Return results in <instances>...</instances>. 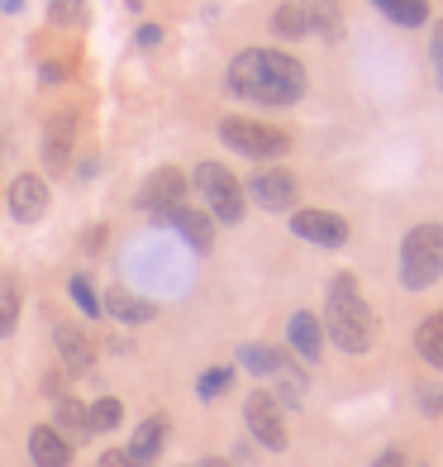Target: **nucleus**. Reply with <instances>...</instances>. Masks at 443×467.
I'll list each match as a JSON object with an SVG mask.
<instances>
[{"instance_id": "nucleus-1", "label": "nucleus", "mask_w": 443, "mask_h": 467, "mask_svg": "<svg viewBox=\"0 0 443 467\" xmlns=\"http://www.w3.org/2000/svg\"><path fill=\"white\" fill-rule=\"evenodd\" d=\"M224 87L229 96L252 100V105H295L305 96L310 77L301 67V57H291L282 48H243L229 62Z\"/></svg>"}, {"instance_id": "nucleus-2", "label": "nucleus", "mask_w": 443, "mask_h": 467, "mask_svg": "<svg viewBox=\"0 0 443 467\" xmlns=\"http://www.w3.org/2000/svg\"><path fill=\"white\" fill-rule=\"evenodd\" d=\"M334 344H339L344 353H367L372 338H376V315L372 306L363 301V291H357V282L348 277V272H339V277L329 282V296H325V325H320Z\"/></svg>"}, {"instance_id": "nucleus-3", "label": "nucleus", "mask_w": 443, "mask_h": 467, "mask_svg": "<svg viewBox=\"0 0 443 467\" xmlns=\"http://www.w3.org/2000/svg\"><path fill=\"white\" fill-rule=\"evenodd\" d=\"M272 34L282 44H295V38H339L344 10H339V0H282L272 10Z\"/></svg>"}, {"instance_id": "nucleus-4", "label": "nucleus", "mask_w": 443, "mask_h": 467, "mask_svg": "<svg viewBox=\"0 0 443 467\" xmlns=\"http://www.w3.org/2000/svg\"><path fill=\"white\" fill-rule=\"evenodd\" d=\"M443 277V224H415L400 239V286L425 291Z\"/></svg>"}, {"instance_id": "nucleus-5", "label": "nucleus", "mask_w": 443, "mask_h": 467, "mask_svg": "<svg viewBox=\"0 0 443 467\" xmlns=\"http://www.w3.org/2000/svg\"><path fill=\"white\" fill-rule=\"evenodd\" d=\"M196 191H201V201L210 210V220H220V224H239L243 220V182L229 172L224 162H201L196 167Z\"/></svg>"}, {"instance_id": "nucleus-6", "label": "nucleus", "mask_w": 443, "mask_h": 467, "mask_svg": "<svg viewBox=\"0 0 443 467\" xmlns=\"http://www.w3.org/2000/svg\"><path fill=\"white\" fill-rule=\"evenodd\" d=\"M220 139L234 148V153H243V158H258V162H267V158H282L286 148H291V134H282L277 124H263V119H243V115H229V119H220Z\"/></svg>"}, {"instance_id": "nucleus-7", "label": "nucleus", "mask_w": 443, "mask_h": 467, "mask_svg": "<svg viewBox=\"0 0 443 467\" xmlns=\"http://www.w3.org/2000/svg\"><path fill=\"white\" fill-rule=\"evenodd\" d=\"M243 420H248V434L258 439L263 449L282 453L286 443H291L286 420H282V406H277V396H272V391H252V396L243 400Z\"/></svg>"}, {"instance_id": "nucleus-8", "label": "nucleus", "mask_w": 443, "mask_h": 467, "mask_svg": "<svg viewBox=\"0 0 443 467\" xmlns=\"http://www.w3.org/2000/svg\"><path fill=\"white\" fill-rule=\"evenodd\" d=\"M291 234L314 248H344L348 244V220L334 210H291Z\"/></svg>"}, {"instance_id": "nucleus-9", "label": "nucleus", "mask_w": 443, "mask_h": 467, "mask_svg": "<svg viewBox=\"0 0 443 467\" xmlns=\"http://www.w3.org/2000/svg\"><path fill=\"white\" fill-rule=\"evenodd\" d=\"M243 196H252L263 210H272V215H282V210L295 205L301 186H295V177L286 172V167H267V172H252V182H248Z\"/></svg>"}, {"instance_id": "nucleus-10", "label": "nucleus", "mask_w": 443, "mask_h": 467, "mask_svg": "<svg viewBox=\"0 0 443 467\" xmlns=\"http://www.w3.org/2000/svg\"><path fill=\"white\" fill-rule=\"evenodd\" d=\"M158 224H167V229H177L186 244H191L196 253H210L215 248V220L205 215V210H191V205H172V210H162V215H153Z\"/></svg>"}, {"instance_id": "nucleus-11", "label": "nucleus", "mask_w": 443, "mask_h": 467, "mask_svg": "<svg viewBox=\"0 0 443 467\" xmlns=\"http://www.w3.org/2000/svg\"><path fill=\"white\" fill-rule=\"evenodd\" d=\"M181 201H186V177L177 167H158V172L139 186V210H148V215H162V210H172Z\"/></svg>"}, {"instance_id": "nucleus-12", "label": "nucleus", "mask_w": 443, "mask_h": 467, "mask_svg": "<svg viewBox=\"0 0 443 467\" xmlns=\"http://www.w3.org/2000/svg\"><path fill=\"white\" fill-rule=\"evenodd\" d=\"M72 139H77V115L72 110H57L44 124V172H67L72 162Z\"/></svg>"}, {"instance_id": "nucleus-13", "label": "nucleus", "mask_w": 443, "mask_h": 467, "mask_svg": "<svg viewBox=\"0 0 443 467\" xmlns=\"http://www.w3.org/2000/svg\"><path fill=\"white\" fill-rule=\"evenodd\" d=\"M10 220H19V224H34L38 215L48 210V182L38 177V172H19L15 182H10Z\"/></svg>"}, {"instance_id": "nucleus-14", "label": "nucleus", "mask_w": 443, "mask_h": 467, "mask_svg": "<svg viewBox=\"0 0 443 467\" xmlns=\"http://www.w3.org/2000/svg\"><path fill=\"white\" fill-rule=\"evenodd\" d=\"M286 338H291V348L301 363H320V353H325V329L320 320H314L310 310H295L291 320H286Z\"/></svg>"}, {"instance_id": "nucleus-15", "label": "nucleus", "mask_w": 443, "mask_h": 467, "mask_svg": "<svg viewBox=\"0 0 443 467\" xmlns=\"http://www.w3.org/2000/svg\"><path fill=\"white\" fill-rule=\"evenodd\" d=\"M53 344L62 353V363H67V372H87L96 363V348H91V334L81 325H53Z\"/></svg>"}, {"instance_id": "nucleus-16", "label": "nucleus", "mask_w": 443, "mask_h": 467, "mask_svg": "<svg viewBox=\"0 0 443 467\" xmlns=\"http://www.w3.org/2000/svg\"><path fill=\"white\" fill-rule=\"evenodd\" d=\"M29 458H34V467H72V443L53 424H38L29 434Z\"/></svg>"}, {"instance_id": "nucleus-17", "label": "nucleus", "mask_w": 443, "mask_h": 467, "mask_svg": "<svg viewBox=\"0 0 443 467\" xmlns=\"http://www.w3.org/2000/svg\"><path fill=\"white\" fill-rule=\"evenodd\" d=\"M162 443H167V415H148L139 430H134V439H129V453L139 467H153L158 462V453H162Z\"/></svg>"}, {"instance_id": "nucleus-18", "label": "nucleus", "mask_w": 443, "mask_h": 467, "mask_svg": "<svg viewBox=\"0 0 443 467\" xmlns=\"http://www.w3.org/2000/svg\"><path fill=\"white\" fill-rule=\"evenodd\" d=\"M100 310H110L119 325H148L158 315V306L153 301H143V296H134V291H124V286H115L110 296L100 301Z\"/></svg>"}, {"instance_id": "nucleus-19", "label": "nucleus", "mask_w": 443, "mask_h": 467, "mask_svg": "<svg viewBox=\"0 0 443 467\" xmlns=\"http://www.w3.org/2000/svg\"><path fill=\"white\" fill-rule=\"evenodd\" d=\"M53 430L67 439V443L91 439V415H87V406H81V400H72V396H57V406H53Z\"/></svg>"}, {"instance_id": "nucleus-20", "label": "nucleus", "mask_w": 443, "mask_h": 467, "mask_svg": "<svg viewBox=\"0 0 443 467\" xmlns=\"http://www.w3.org/2000/svg\"><path fill=\"white\" fill-rule=\"evenodd\" d=\"M415 348H419V358H425L429 368H443V310H434V315H425V320H419Z\"/></svg>"}, {"instance_id": "nucleus-21", "label": "nucleus", "mask_w": 443, "mask_h": 467, "mask_svg": "<svg viewBox=\"0 0 443 467\" xmlns=\"http://www.w3.org/2000/svg\"><path fill=\"white\" fill-rule=\"evenodd\" d=\"M376 10H382L391 25L400 29H419V25H429V0H372Z\"/></svg>"}, {"instance_id": "nucleus-22", "label": "nucleus", "mask_w": 443, "mask_h": 467, "mask_svg": "<svg viewBox=\"0 0 443 467\" xmlns=\"http://www.w3.org/2000/svg\"><path fill=\"white\" fill-rule=\"evenodd\" d=\"M239 363L252 372V377H277L286 368V353L272 348V344H243L239 348Z\"/></svg>"}, {"instance_id": "nucleus-23", "label": "nucleus", "mask_w": 443, "mask_h": 467, "mask_svg": "<svg viewBox=\"0 0 443 467\" xmlns=\"http://www.w3.org/2000/svg\"><path fill=\"white\" fill-rule=\"evenodd\" d=\"M87 415H91V434H110V430H119L124 406H119L115 396H100V400H91V406H87Z\"/></svg>"}, {"instance_id": "nucleus-24", "label": "nucleus", "mask_w": 443, "mask_h": 467, "mask_svg": "<svg viewBox=\"0 0 443 467\" xmlns=\"http://www.w3.org/2000/svg\"><path fill=\"white\" fill-rule=\"evenodd\" d=\"M15 325H19V286L0 282V338H10Z\"/></svg>"}, {"instance_id": "nucleus-25", "label": "nucleus", "mask_w": 443, "mask_h": 467, "mask_svg": "<svg viewBox=\"0 0 443 467\" xmlns=\"http://www.w3.org/2000/svg\"><path fill=\"white\" fill-rule=\"evenodd\" d=\"M229 387H234V368H210V372H201V381H196V396H201V400H215V396H224Z\"/></svg>"}, {"instance_id": "nucleus-26", "label": "nucleus", "mask_w": 443, "mask_h": 467, "mask_svg": "<svg viewBox=\"0 0 443 467\" xmlns=\"http://www.w3.org/2000/svg\"><path fill=\"white\" fill-rule=\"evenodd\" d=\"M67 291H72V301L81 306V315H91V320H96V315H100V296H96V286H91L87 272H77V277L67 282Z\"/></svg>"}, {"instance_id": "nucleus-27", "label": "nucleus", "mask_w": 443, "mask_h": 467, "mask_svg": "<svg viewBox=\"0 0 443 467\" xmlns=\"http://www.w3.org/2000/svg\"><path fill=\"white\" fill-rule=\"evenodd\" d=\"M48 19L62 25V29H72V25L87 19V0H48Z\"/></svg>"}, {"instance_id": "nucleus-28", "label": "nucleus", "mask_w": 443, "mask_h": 467, "mask_svg": "<svg viewBox=\"0 0 443 467\" xmlns=\"http://www.w3.org/2000/svg\"><path fill=\"white\" fill-rule=\"evenodd\" d=\"M277 381H282L277 406H301V396H305V377H301V372H291V368H282V372H277Z\"/></svg>"}, {"instance_id": "nucleus-29", "label": "nucleus", "mask_w": 443, "mask_h": 467, "mask_svg": "<svg viewBox=\"0 0 443 467\" xmlns=\"http://www.w3.org/2000/svg\"><path fill=\"white\" fill-rule=\"evenodd\" d=\"M429 67H434V81H438V91H443V19L434 25V38H429Z\"/></svg>"}, {"instance_id": "nucleus-30", "label": "nucleus", "mask_w": 443, "mask_h": 467, "mask_svg": "<svg viewBox=\"0 0 443 467\" xmlns=\"http://www.w3.org/2000/svg\"><path fill=\"white\" fill-rule=\"evenodd\" d=\"M100 467H139V462H134L129 453H124V449H110V453L100 458Z\"/></svg>"}, {"instance_id": "nucleus-31", "label": "nucleus", "mask_w": 443, "mask_h": 467, "mask_svg": "<svg viewBox=\"0 0 443 467\" xmlns=\"http://www.w3.org/2000/svg\"><path fill=\"white\" fill-rule=\"evenodd\" d=\"M153 44H162V29L158 25H143L139 29V48H153Z\"/></svg>"}, {"instance_id": "nucleus-32", "label": "nucleus", "mask_w": 443, "mask_h": 467, "mask_svg": "<svg viewBox=\"0 0 443 467\" xmlns=\"http://www.w3.org/2000/svg\"><path fill=\"white\" fill-rule=\"evenodd\" d=\"M419 396H425L419 406H425L429 415H438V410H443V391H419Z\"/></svg>"}, {"instance_id": "nucleus-33", "label": "nucleus", "mask_w": 443, "mask_h": 467, "mask_svg": "<svg viewBox=\"0 0 443 467\" xmlns=\"http://www.w3.org/2000/svg\"><path fill=\"white\" fill-rule=\"evenodd\" d=\"M372 467H406V453H396V449H386V453L376 458Z\"/></svg>"}, {"instance_id": "nucleus-34", "label": "nucleus", "mask_w": 443, "mask_h": 467, "mask_svg": "<svg viewBox=\"0 0 443 467\" xmlns=\"http://www.w3.org/2000/svg\"><path fill=\"white\" fill-rule=\"evenodd\" d=\"M105 244V224H96V229H87V253H96Z\"/></svg>"}, {"instance_id": "nucleus-35", "label": "nucleus", "mask_w": 443, "mask_h": 467, "mask_svg": "<svg viewBox=\"0 0 443 467\" xmlns=\"http://www.w3.org/2000/svg\"><path fill=\"white\" fill-rule=\"evenodd\" d=\"M77 177L91 182V177H96V158H81V162H77Z\"/></svg>"}, {"instance_id": "nucleus-36", "label": "nucleus", "mask_w": 443, "mask_h": 467, "mask_svg": "<svg viewBox=\"0 0 443 467\" xmlns=\"http://www.w3.org/2000/svg\"><path fill=\"white\" fill-rule=\"evenodd\" d=\"M0 10H5V15H19V10H25V0H0Z\"/></svg>"}, {"instance_id": "nucleus-37", "label": "nucleus", "mask_w": 443, "mask_h": 467, "mask_svg": "<svg viewBox=\"0 0 443 467\" xmlns=\"http://www.w3.org/2000/svg\"><path fill=\"white\" fill-rule=\"evenodd\" d=\"M196 467H234V462H224V458H205V462H196Z\"/></svg>"}]
</instances>
